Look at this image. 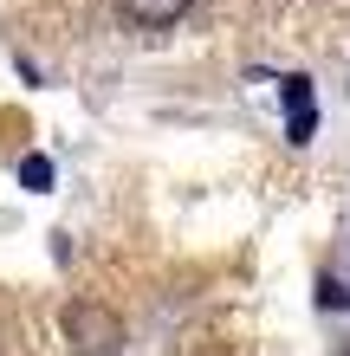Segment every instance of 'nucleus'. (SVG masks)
Listing matches in <instances>:
<instances>
[{
  "label": "nucleus",
  "instance_id": "1",
  "mask_svg": "<svg viewBox=\"0 0 350 356\" xmlns=\"http://www.w3.org/2000/svg\"><path fill=\"white\" fill-rule=\"evenodd\" d=\"M65 337L85 350V356H111V350L123 343V324L111 318L104 305H72V311H65Z\"/></svg>",
  "mask_w": 350,
  "mask_h": 356
},
{
  "label": "nucleus",
  "instance_id": "5",
  "mask_svg": "<svg viewBox=\"0 0 350 356\" xmlns=\"http://www.w3.org/2000/svg\"><path fill=\"white\" fill-rule=\"evenodd\" d=\"M318 305H324V311H337V305L350 311V291H344V285L331 279V272H324V279H318Z\"/></svg>",
  "mask_w": 350,
  "mask_h": 356
},
{
  "label": "nucleus",
  "instance_id": "3",
  "mask_svg": "<svg viewBox=\"0 0 350 356\" xmlns=\"http://www.w3.org/2000/svg\"><path fill=\"white\" fill-rule=\"evenodd\" d=\"M189 7H195V0H117V19L136 26V33H169Z\"/></svg>",
  "mask_w": 350,
  "mask_h": 356
},
{
  "label": "nucleus",
  "instance_id": "2",
  "mask_svg": "<svg viewBox=\"0 0 350 356\" xmlns=\"http://www.w3.org/2000/svg\"><path fill=\"white\" fill-rule=\"evenodd\" d=\"M279 97H285V136L292 143H312L318 130V97H312V78H279Z\"/></svg>",
  "mask_w": 350,
  "mask_h": 356
},
{
  "label": "nucleus",
  "instance_id": "4",
  "mask_svg": "<svg viewBox=\"0 0 350 356\" xmlns=\"http://www.w3.org/2000/svg\"><path fill=\"white\" fill-rule=\"evenodd\" d=\"M19 181H26L33 195H46V188H52V162L46 156H26V162H19Z\"/></svg>",
  "mask_w": 350,
  "mask_h": 356
}]
</instances>
